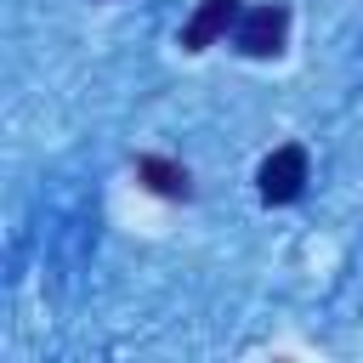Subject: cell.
I'll list each match as a JSON object with an SVG mask.
<instances>
[{"label": "cell", "instance_id": "obj_1", "mask_svg": "<svg viewBox=\"0 0 363 363\" xmlns=\"http://www.w3.org/2000/svg\"><path fill=\"white\" fill-rule=\"evenodd\" d=\"M255 187H261L267 204H295L301 187H306V147H301V142L272 147V153L261 159V170H255Z\"/></svg>", "mask_w": 363, "mask_h": 363}, {"label": "cell", "instance_id": "obj_2", "mask_svg": "<svg viewBox=\"0 0 363 363\" xmlns=\"http://www.w3.org/2000/svg\"><path fill=\"white\" fill-rule=\"evenodd\" d=\"M284 34H289V11L284 6H250V11L233 17V45L244 57H278Z\"/></svg>", "mask_w": 363, "mask_h": 363}, {"label": "cell", "instance_id": "obj_3", "mask_svg": "<svg viewBox=\"0 0 363 363\" xmlns=\"http://www.w3.org/2000/svg\"><path fill=\"white\" fill-rule=\"evenodd\" d=\"M238 17V0H199V11L182 23V51H204L227 34V23Z\"/></svg>", "mask_w": 363, "mask_h": 363}, {"label": "cell", "instance_id": "obj_4", "mask_svg": "<svg viewBox=\"0 0 363 363\" xmlns=\"http://www.w3.org/2000/svg\"><path fill=\"white\" fill-rule=\"evenodd\" d=\"M136 176H142L159 199H187V193H193L187 170H182L176 159H159V153H136Z\"/></svg>", "mask_w": 363, "mask_h": 363}]
</instances>
